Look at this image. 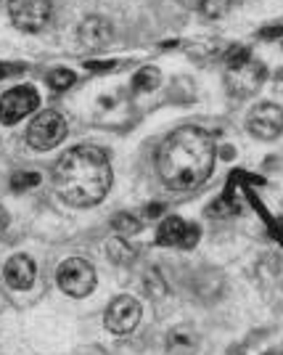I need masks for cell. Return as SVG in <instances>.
I'll return each instance as SVG.
<instances>
[{"instance_id": "obj_1", "label": "cell", "mask_w": 283, "mask_h": 355, "mask_svg": "<svg viewBox=\"0 0 283 355\" xmlns=\"http://www.w3.org/2000/svg\"><path fill=\"white\" fill-rule=\"evenodd\" d=\"M111 162L104 148L98 146H75L61 157L53 167V191L64 205L72 207H93L101 205L111 189Z\"/></svg>"}, {"instance_id": "obj_2", "label": "cell", "mask_w": 283, "mask_h": 355, "mask_svg": "<svg viewBox=\"0 0 283 355\" xmlns=\"http://www.w3.org/2000/svg\"><path fill=\"white\" fill-rule=\"evenodd\" d=\"M214 167V141L201 128H180L156 148V173L172 191L201 186Z\"/></svg>"}, {"instance_id": "obj_3", "label": "cell", "mask_w": 283, "mask_h": 355, "mask_svg": "<svg viewBox=\"0 0 283 355\" xmlns=\"http://www.w3.org/2000/svg\"><path fill=\"white\" fill-rule=\"evenodd\" d=\"M56 284L61 292L69 297H88L95 289V270L88 260L82 257H69L64 260L56 270Z\"/></svg>"}, {"instance_id": "obj_4", "label": "cell", "mask_w": 283, "mask_h": 355, "mask_svg": "<svg viewBox=\"0 0 283 355\" xmlns=\"http://www.w3.org/2000/svg\"><path fill=\"white\" fill-rule=\"evenodd\" d=\"M66 138V119L61 117L59 112H43L30 122V130H27V144L35 151H51L56 148Z\"/></svg>"}, {"instance_id": "obj_5", "label": "cell", "mask_w": 283, "mask_h": 355, "mask_svg": "<svg viewBox=\"0 0 283 355\" xmlns=\"http://www.w3.org/2000/svg\"><path fill=\"white\" fill-rule=\"evenodd\" d=\"M40 106V96L32 85H19L11 88L8 93H3L0 98V122L3 125H16L24 117H30L37 112Z\"/></svg>"}, {"instance_id": "obj_6", "label": "cell", "mask_w": 283, "mask_h": 355, "mask_svg": "<svg viewBox=\"0 0 283 355\" xmlns=\"http://www.w3.org/2000/svg\"><path fill=\"white\" fill-rule=\"evenodd\" d=\"M8 16L16 30L40 32L51 21V0H8Z\"/></svg>"}, {"instance_id": "obj_7", "label": "cell", "mask_w": 283, "mask_h": 355, "mask_svg": "<svg viewBox=\"0 0 283 355\" xmlns=\"http://www.w3.org/2000/svg\"><path fill=\"white\" fill-rule=\"evenodd\" d=\"M140 302L130 295H120L109 302L104 313V324L111 334H130L140 324Z\"/></svg>"}, {"instance_id": "obj_8", "label": "cell", "mask_w": 283, "mask_h": 355, "mask_svg": "<svg viewBox=\"0 0 283 355\" xmlns=\"http://www.w3.org/2000/svg\"><path fill=\"white\" fill-rule=\"evenodd\" d=\"M262 83H265V67L254 59H249L246 64H241V67H228V72H225V85H228V90L233 96H241V98L257 93V90L262 88Z\"/></svg>"}, {"instance_id": "obj_9", "label": "cell", "mask_w": 283, "mask_h": 355, "mask_svg": "<svg viewBox=\"0 0 283 355\" xmlns=\"http://www.w3.org/2000/svg\"><path fill=\"white\" fill-rule=\"evenodd\" d=\"M249 133L259 141H275L283 133V109L275 104H259L249 112Z\"/></svg>"}, {"instance_id": "obj_10", "label": "cell", "mask_w": 283, "mask_h": 355, "mask_svg": "<svg viewBox=\"0 0 283 355\" xmlns=\"http://www.w3.org/2000/svg\"><path fill=\"white\" fill-rule=\"evenodd\" d=\"M201 236L199 225L194 223H185L183 218H164L156 228V244L162 247H183V250H191L196 241Z\"/></svg>"}, {"instance_id": "obj_11", "label": "cell", "mask_w": 283, "mask_h": 355, "mask_svg": "<svg viewBox=\"0 0 283 355\" xmlns=\"http://www.w3.org/2000/svg\"><path fill=\"white\" fill-rule=\"evenodd\" d=\"M111 37H114V30H111V24L106 21L104 16H88L80 24V43L85 48H93V51L106 48L111 43Z\"/></svg>"}, {"instance_id": "obj_12", "label": "cell", "mask_w": 283, "mask_h": 355, "mask_svg": "<svg viewBox=\"0 0 283 355\" xmlns=\"http://www.w3.org/2000/svg\"><path fill=\"white\" fill-rule=\"evenodd\" d=\"M6 282L14 289H30L35 279H37V266L35 260L27 257V254H14L8 263H6Z\"/></svg>"}, {"instance_id": "obj_13", "label": "cell", "mask_w": 283, "mask_h": 355, "mask_svg": "<svg viewBox=\"0 0 283 355\" xmlns=\"http://www.w3.org/2000/svg\"><path fill=\"white\" fill-rule=\"evenodd\" d=\"M159 69H154V67H143L140 72L133 77V88L138 90V93H149V90H154L156 85H159Z\"/></svg>"}, {"instance_id": "obj_14", "label": "cell", "mask_w": 283, "mask_h": 355, "mask_svg": "<svg viewBox=\"0 0 283 355\" xmlns=\"http://www.w3.org/2000/svg\"><path fill=\"white\" fill-rule=\"evenodd\" d=\"M111 225H114V231H117L120 236H130V234H138V231H140V220H138L135 215H130V212L114 215Z\"/></svg>"}, {"instance_id": "obj_15", "label": "cell", "mask_w": 283, "mask_h": 355, "mask_svg": "<svg viewBox=\"0 0 283 355\" xmlns=\"http://www.w3.org/2000/svg\"><path fill=\"white\" fill-rule=\"evenodd\" d=\"M109 254H111V260L114 263H130L135 257V250L125 241V239H111V244H109Z\"/></svg>"}, {"instance_id": "obj_16", "label": "cell", "mask_w": 283, "mask_h": 355, "mask_svg": "<svg viewBox=\"0 0 283 355\" xmlns=\"http://www.w3.org/2000/svg\"><path fill=\"white\" fill-rule=\"evenodd\" d=\"M48 85L53 90H66L75 85V72L72 69H53L48 77Z\"/></svg>"}, {"instance_id": "obj_17", "label": "cell", "mask_w": 283, "mask_h": 355, "mask_svg": "<svg viewBox=\"0 0 283 355\" xmlns=\"http://www.w3.org/2000/svg\"><path fill=\"white\" fill-rule=\"evenodd\" d=\"M201 14L207 16V19H220V16L228 14V8H230V0H201Z\"/></svg>"}, {"instance_id": "obj_18", "label": "cell", "mask_w": 283, "mask_h": 355, "mask_svg": "<svg viewBox=\"0 0 283 355\" xmlns=\"http://www.w3.org/2000/svg\"><path fill=\"white\" fill-rule=\"evenodd\" d=\"M40 183V173H16L14 178H11V189H14L16 193L27 191V189H35Z\"/></svg>"}, {"instance_id": "obj_19", "label": "cell", "mask_w": 283, "mask_h": 355, "mask_svg": "<svg viewBox=\"0 0 283 355\" xmlns=\"http://www.w3.org/2000/svg\"><path fill=\"white\" fill-rule=\"evenodd\" d=\"M249 59H252V51L249 48H230L228 56H225V64L228 67H241V64H246Z\"/></svg>"}, {"instance_id": "obj_20", "label": "cell", "mask_w": 283, "mask_h": 355, "mask_svg": "<svg viewBox=\"0 0 283 355\" xmlns=\"http://www.w3.org/2000/svg\"><path fill=\"white\" fill-rule=\"evenodd\" d=\"M24 67L21 64H6V61H0V80H6L8 74H16V72H21Z\"/></svg>"}, {"instance_id": "obj_21", "label": "cell", "mask_w": 283, "mask_h": 355, "mask_svg": "<svg viewBox=\"0 0 283 355\" xmlns=\"http://www.w3.org/2000/svg\"><path fill=\"white\" fill-rule=\"evenodd\" d=\"M85 67L98 72V69H114V61H85Z\"/></svg>"}, {"instance_id": "obj_22", "label": "cell", "mask_w": 283, "mask_h": 355, "mask_svg": "<svg viewBox=\"0 0 283 355\" xmlns=\"http://www.w3.org/2000/svg\"><path fill=\"white\" fill-rule=\"evenodd\" d=\"M259 37H265V40H275V37H283V27H268L265 32H259Z\"/></svg>"}, {"instance_id": "obj_23", "label": "cell", "mask_w": 283, "mask_h": 355, "mask_svg": "<svg viewBox=\"0 0 283 355\" xmlns=\"http://www.w3.org/2000/svg\"><path fill=\"white\" fill-rule=\"evenodd\" d=\"M180 6H185V8H199L201 6V0H178Z\"/></svg>"}, {"instance_id": "obj_24", "label": "cell", "mask_w": 283, "mask_h": 355, "mask_svg": "<svg viewBox=\"0 0 283 355\" xmlns=\"http://www.w3.org/2000/svg\"><path fill=\"white\" fill-rule=\"evenodd\" d=\"M6 223H8V215H6V209L0 207V228H3V225H6Z\"/></svg>"}]
</instances>
